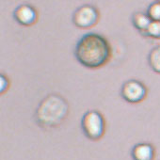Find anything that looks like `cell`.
<instances>
[{
    "mask_svg": "<svg viewBox=\"0 0 160 160\" xmlns=\"http://www.w3.org/2000/svg\"><path fill=\"white\" fill-rule=\"evenodd\" d=\"M77 60L88 68L105 65L110 58L111 49L106 38L97 33H87L80 38L74 51Z\"/></svg>",
    "mask_w": 160,
    "mask_h": 160,
    "instance_id": "6da1fadb",
    "label": "cell"
},
{
    "mask_svg": "<svg viewBox=\"0 0 160 160\" xmlns=\"http://www.w3.org/2000/svg\"><path fill=\"white\" fill-rule=\"evenodd\" d=\"M69 105L65 99L58 94L46 96L39 105L35 118L38 124L43 128L58 126L67 117Z\"/></svg>",
    "mask_w": 160,
    "mask_h": 160,
    "instance_id": "7a4b0ae2",
    "label": "cell"
},
{
    "mask_svg": "<svg viewBox=\"0 0 160 160\" xmlns=\"http://www.w3.org/2000/svg\"><path fill=\"white\" fill-rule=\"evenodd\" d=\"M81 126L87 138L92 140H97L101 138L105 133V119L100 112L90 110L82 117Z\"/></svg>",
    "mask_w": 160,
    "mask_h": 160,
    "instance_id": "3957f363",
    "label": "cell"
},
{
    "mask_svg": "<svg viewBox=\"0 0 160 160\" xmlns=\"http://www.w3.org/2000/svg\"><path fill=\"white\" fill-rule=\"evenodd\" d=\"M99 19L98 11L92 5H83L79 7L72 15L73 24L81 28L93 27Z\"/></svg>",
    "mask_w": 160,
    "mask_h": 160,
    "instance_id": "277c9868",
    "label": "cell"
},
{
    "mask_svg": "<svg viewBox=\"0 0 160 160\" xmlns=\"http://www.w3.org/2000/svg\"><path fill=\"white\" fill-rule=\"evenodd\" d=\"M147 94L146 87L138 80H128L122 87V96L129 103H139Z\"/></svg>",
    "mask_w": 160,
    "mask_h": 160,
    "instance_id": "5b68a950",
    "label": "cell"
},
{
    "mask_svg": "<svg viewBox=\"0 0 160 160\" xmlns=\"http://www.w3.org/2000/svg\"><path fill=\"white\" fill-rule=\"evenodd\" d=\"M13 16L16 22L19 23L20 25L30 26L37 21L38 14L36 10L32 6L28 4H23L16 8Z\"/></svg>",
    "mask_w": 160,
    "mask_h": 160,
    "instance_id": "8992f818",
    "label": "cell"
},
{
    "mask_svg": "<svg viewBox=\"0 0 160 160\" xmlns=\"http://www.w3.org/2000/svg\"><path fill=\"white\" fill-rule=\"evenodd\" d=\"M131 155L134 160H153L154 148L150 143H138L133 147Z\"/></svg>",
    "mask_w": 160,
    "mask_h": 160,
    "instance_id": "52a82bcc",
    "label": "cell"
},
{
    "mask_svg": "<svg viewBox=\"0 0 160 160\" xmlns=\"http://www.w3.org/2000/svg\"><path fill=\"white\" fill-rule=\"evenodd\" d=\"M151 22H152V19L149 17V15L147 13L138 12H135L133 14L132 23H133L134 27L138 30H139V32L142 34L146 31V29L150 26Z\"/></svg>",
    "mask_w": 160,
    "mask_h": 160,
    "instance_id": "ba28073f",
    "label": "cell"
},
{
    "mask_svg": "<svg viewBox=\"0 0 160 160\" xmlns=\"http://www.w3.org/2000/svg\"><path fill=\"white\" fill-rule=\"evenodd\" d=\"M150 67L156 72L160 73V45L153 47L148 57Z\"/></svg>",
    "mask_w": 160,
    "mask_h": 160,
    "instance_id": "9c48e42d",
    "label": "cell"
},
{
    "mask_svg": "<svg viewBox=\"0 0 160 160\" xmlns=\"http://www.w3.org/2000/svg\"><path fill=\"white\" fill-rule=\"evenodd\" d=\"M143 35L154 38V39H159L160 38V21H152L146 31L143 33Z\"/></svg>",
    "mask_w": 160,
    "mask_h": 160,
    "instance_id": "30bf717a",
    "label": "cell"
},
{
    "mask_svg": "<svg viewBox=\"0 0 160 160\" xmlns=\"http://www.w3.org/2000/svg\"><path fill=\"white\" fill-rule=\"evenodd\" d=\"M147 14L152 21H160V1L152 3L148 8Z\"/></svg>",
    "mask_w": 160,
    "mask_h": 160,
    "instance_id": "8fae6325",
    "label": "cell"
},
{
    "mask_svg": "<svg viewBox=\"0 0 160 160\" xmlns=\"http://www.w3.org/2000/svg\"><path fill=\"white\" fill-rule=\"evenodd\" d=\"M8 87H9L8 78L4 74H1V76H0V90H1V92H5Z\"/></svg>",
    "mask_w": 160,
    "mask_h": 160,
    "instance_id": "7c38bea8",
    "label": "cell"
}]
</instances>
